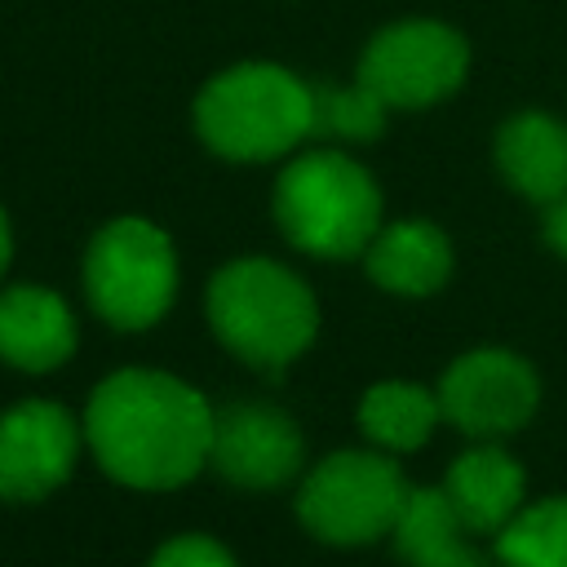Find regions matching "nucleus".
I'll return each mask as SVG.
<instances>
[{
  "label": "nucleus",
  "mask_w": 567,
  "mask_h": 567,
  "mask_svg": "<svg viewBox=\"0 0 567 567\" xmlns=\"http://www.w3.org/2000/svg\"><path fill=\"white\" fill-rule=\"evenodd\" d=\"M84 297L115 332L155 328L177 301V248L146 217L106 221L84 248Z\"/></svg>",
  "instance_id": "5"
},
{
  "label": "nucleus",
  "mask_w": 567,
  "mask_h": 567,
  "mask_svg": "<svg viewBox=\"0 0 567 567\" xmlns=\"http://www.w3.org/2000/svg\"><path fill=\"white\" fill-rule=\"evenodd\" d=\"M470 71V44L430 18L394 22L368 40L359 75L390 111H416L461 89Z\"/></svg>",
  "instance_id": "8"
},
{
  "label": "nucleus",
  "mask_w": 567,
  "mask_h": 567,
  "mask_svg": "<svg viewBox=\"0 0 567 567\" xmlns=\"http://www.w3.org/2000/svg\"><path fill=\"white\" fill-rule=\"evenodd\" d=\"M146 567H239V563L221 540H213L204 532H182V536L164 540Z\"/></svg>",
  "instance_id": "19"
},
{
  "label": "nucleus",
  "mask_w": 567,
  "mask_h": 567,
  "mask_svg": "<svg viewBox=\"0 0 567 567\" xmlns=\"http://www.w3.org/2000/svg\"><path fill=\"white\" fill-rule=\"evenodd\" d=\"M390 106L363 84H310V133L341 142H372L385 128Z\"/></svg>",
  "instance_id": "18"
},
{
  "label": "nucleus",
  "mask_w": 567,
  "mask_h": 567,
  "mask_svg": "<svg viewBox=\"0 0 567 567\" xmlns=\"http://www.w3.org/2000/svg\"><path fill=\"white\" fill-rule=\"evenodd\" d=\"M443 492L470 536H496L527 505V474L496 439H474L447 465Z\"/></svg>",
  "instance_id": "12"
},
{
  "label": "nucleus",
  "mask_w": 567,
  "mask_h": 567,
  "mask_svg": "<svg viewBox=\"0 0 567 567\" xmlns=\"http://www.w3.org/2000/svg\"><path fill=\"white\" fill-rule=\"evenodd\" d=\"M496 567H567V492L527 501L496 536Z\"/></svg>",
  "instance_id": "16"
},
{
  "label": "nucleus",
  "mask_w": 567,
  "mask_h": 567,
  "mask_svg": "<svg viewBox=\"0 0 567 567\" xmlns=\"http://www.w3.org/2000/svg\"><path fill=\"white\" fill-rule=\"evenodd\" d=\"M412 567H492V558L478 554V549L470 545V536H461V540L434 549L430 558H421V563H412Z\"/></svg>",
  "instance_id": "20"
},
{
  "label": "nucleus",
  "mask_w": 567,
  "mask_h": 567,
  "mask_svg": "<svg viewBox=\"0 0 567 567\" xmlns=\"http://www.w3.org/2000/svg\"><path fill=\"white\" fill-rule=\"evenodd\" d=\"M208 328L248 368L279 377L319 337L310 284L275 257H235L208 279Z\"/></svg>",
  "instance_id": "2"
},
{
  "label": "nucleus",
  "mask_w": 567,
  "mask_h": 567,
  "mask_svg": "<svg viewBox=\"0 0 567 567\" xmlns=\"http://www.w3.org/2000/svg\"><path fill=\"white\" fill-rule=\"evenodd\" d=\"M204 146L235 164L292 155L310 137V84L275 62H239L195 97Z\"/></svg>",
  "instance_id": "3"
},
{
  "label": "nucleus",
  "mask_w": 567,
  "mask_h": 567,
  "mask_svg": "<svg viewBox=\"0 0 567 567\" xmlns=\"http://www.w3.org/2000/svg\"><path fill=\"white\" fill-rule=\"evenodd\" d=\"M9 257H13V230H9V217L0 208V275L9 270Z\"/></svg>",
  "instance_id": "22"
},
{
  "label": "nucleus",
  "mask_w": 567,
  "mask_h": 567,
  "mask_svg": "<svg viewBox=\"0 0 567 567\" xmlns=\"http://www.w3.org/2000/svg\"><path fill=\"white\" fill-rule=\"evenodd\" d=\"M408 496V478L399 461L381 447H346L315 461L297 487L301 527L337 549H359L372 540H390L399 505Z\"/></svg>",
  "instance_id": "6"
},
{
  "label": "nucleus",
  "mask_w": 567,
  "mask_h": 567,
  "mask_svg": "<svg viewBox=\"0 0 567 567\" xmlns=\"http://www.w3.org/2000/svg\"><path fill=\"white\" fill-rule=\"evenodd\" d=\"M80 346L71 306L44 284L0 288V363L18 372H53Z\"/></svg>",
  "instance_id": "11"
},
{
  "label": "nucleus",
  "mask_w": 567,
  "mask_h": 567,
  "mask_svg": "<svg viewBox=\"0 0 567 567\" xmlns=\"http://www.w3.org/2000/svg\"><path fill=\"white\" fill-rule=\"evenodd\" d=\"M363 266L381 292L430 297L452 279V239L425 217H403L390 226L381 221L363 252Z\"/></svg>",
  "instance_id": "13"
},
{
  "label": "nucleus",
  "mask_w": 567,
  "mask_h": 567,
  "mask_svg": "<svg viewBox=\"0 0 567 567\" xmlns=\"http://www.w3.org/2000/svg\"><path fill=\"white\" fill-rule=\"evenodd\" d=\"M306 465V439L297 421L275 403H230L213 421L208 470L244 492H275Z\"/></svg>",
  "instance_id": "10"
},
{
  "label": "nucleus",
  "mask_w": 567,
  "mask_h": 567,
  "mask_svg": "<svg viewBox=\"0 0 567 567\" xmlns=\"http://www.w3.org/2000/svg\"><path fill=\"white\" fill-rule=\"evenodd\" d=\"M275 221L306 257H363L381 230V190L359 159L341 151H306L288 159L275 182Z\"/></svg>",
  "instance_id": "4"
},
{
  "label": "nucleus",
  "mask_w": 567,
  "mask_h": 567,
  "mask_svg": "<svg viewBox=\"0 0 567 567\" xmlns=\"http://www.w3.org/2000/svg\"><path fill=\"white\" fill-rule=\"evenodd\" d=\"M84 452V421L62 403L22 399L0 412V501H44L53 496Z\"/></svg>",
  "instance_id": "9"
},
{
  "label": "nucleus",
  "mask_w": 567,
  "mask_h": 567,
  "mask_svg": "<svg viewBox=\"0 0 567 567\" xmlns=\"http://www.w3.org/2000/svg\"><path fill=\"white\" fill-rule=\"evenodd\" d=\"M354 421H359V434L381 447V452H416L430 443V434L439 430L443 421V408H439V390L421 385V381H403V377H385V381H372L363 394H359V408H354Z\"/></svg>",
  "instance_id": "15"
},
{
  "label": "nucleus",
  "mask_w": 567,
  "mask_h": 567,
  "mask_svg": "<svg viewBox=\"0 0 567 567\" xmlns=\"http://www.w3.org/2000/svg\"><path fill=\"white\" fill-rule=\"evenodd\" d=\"M443 421L470 439H509L540 408L536 368L509 346H474L456 354L439 377Z\"/></svg>",
  "instance_id": "7"
},
{
  "label": "nucleus",
  "mask_w": 567,
  "mask_h": 567,
  "mask_svg": "<svg viewBox=\"0 0 567 567\" xmlns=\"http://www.w3.org/2000/svg\"><path fill=\"white\" fill-rule=\"evenodd\" d=\"M84 447L124 487L168 492L208 470L217 408L182 377L120 368L84 403Z\"/></svg>",
  "instance_id": "1"
},
{
  "label": "nucleus",
  "mask_w": 567,
  "mask_h": 567,
  "mask_svg": "<svg viewBox=\"0 0 567 567\" xmlns=\"http://www.w3.org/2000/svg\"><path fill=\"white\" fill-rule=\"evenodd\" d=\"M461 536H470V532L461 527V518H456V509H452L443 483H439V487H412V483H408V496H403L399 518H394V527H390L394 554L412 567V563L430 558L434 549H443V545H452V540H461Z\"/></svg>",
  "instance_id": "17"
},
{
  "label": "nucleus",
  "mask_w": 567,
  "mask_h": 567,
  "mask_svg": "<svg viewBox=\"0 0 567 567\" xmlns=\"http://www.w3.org/2000/svg\"><path fill=\"white\" fill-rule=\"evenodd\" d=\"M540 235H545V244H549L558 257H567V195H558L554 204H545Z\"/></svg>",
  "instance_id": "21"
},
{
  "label": "nucleus",
  "mask_w": 567,
  "mask_h": 567,
  "mask_svg": "<svg viewBox=\"0 0 567 567\" xmlns=\"http://www.w3.org/2000/svg\"><path fill=\"white\" fill-rule=\"evenodd\" d=\"M496 168L532 204H554L567 195V124L545 111L509 115L496 133Z\"/></svg>",
  "instance_id": "14"
}]
</instances>
